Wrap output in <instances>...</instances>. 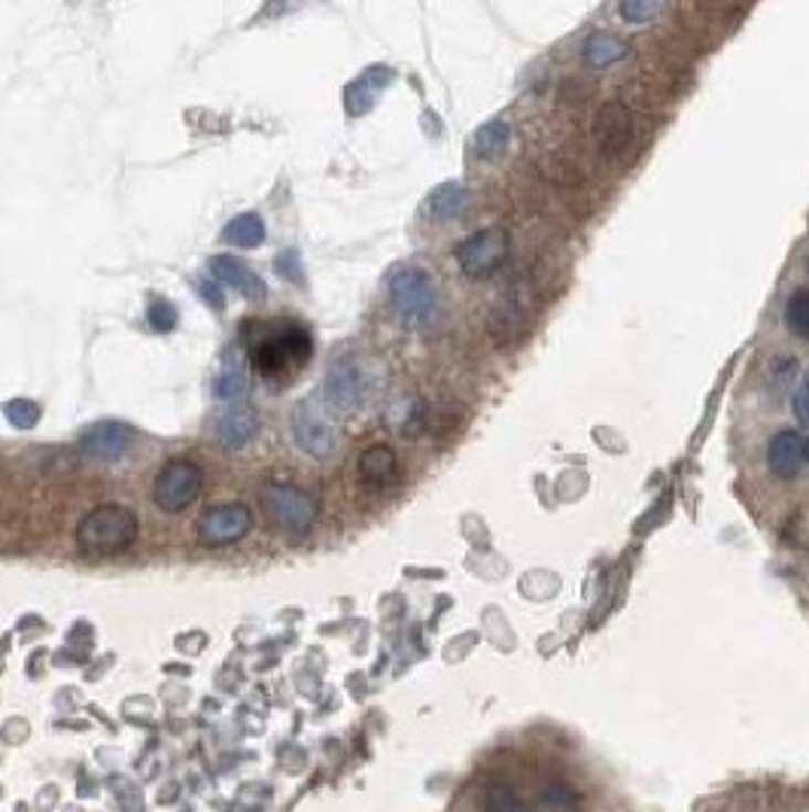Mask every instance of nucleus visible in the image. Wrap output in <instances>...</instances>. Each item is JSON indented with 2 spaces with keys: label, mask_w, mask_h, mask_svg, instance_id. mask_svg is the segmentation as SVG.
I'll list each match as a JSON object with an SVG mask.
<instances>
[{
  "label": "nucleus",
  "mask_w": 809,
  "mask_h": 812,
  "mask_svg": "<svg viewBox=\"0 0 809 812\" xmlns=\"http://www.w3.org/2000/svg\"><path fill=\"white\" fill-rule=\"evenodd\" d=\"M356 475H359V484L366 491H392L399 484V475H402L399 472V456L387 444H371L356 460Z\"/></svg>",
  "instance_id": "9b49d317"
},
{
  "label": "nucleus",
  "mask_w": 809,
  "mask_h": 812,
  "mask_svg": "<svg viewBox=\"0 0 809 812\" xmlns=\"http://www.w3.org/2000/svg\"><path fill=\"white\" fill-rule=\"evenodd\" d=\"M371 393V375L363 359L344 357L326 375L323 383V396L335 411H356Z\"/></svg>",
  "instance_id": "0eeeda50"
},
{
  "label": "nucleus",
  "mask_w": 809,
  "mask_h": 812,
  "mask_svg": "<svg viewBox=\"0 0 809 812\" xmlns=\"http://www.w3.org/2000/svg\"><path fill=\"white\" fill-rule=\"evenodd\" d=\"M387 296L396 310V317L404 326H430L439 317V286L423 268L402 265L390 274L387 281Z\"/></svg>",
  "instance_id": "f03ea898"
},
{
  "label": "nucleus",
  "mask_w": 809,
  "mask_h": 812,
  "mask_svg": "<svg viewBox=\"0 0 809 812\" xmlns=\"http://www.w3.org/2000/svg\"><path fill=\"white\" fill-rule=\"evenodd\" d=\"M463 208H466V189H463V186H456V183L439 186V189H435V192L427 198V204H423L427 217H430V220H435V222L456 220V217L463 213Z\"/></svg>",
  "instance_id": "f3484780"
},
{
  "label": "nucleus",
  "mask_w": 809,
  "mask_h": 812,
  "mask_svg": "<svg viewBox=\"0 0 809 812\" xmlns=\"http://www.w3.org/2000/svg\"><path fill=\"white\" fill-rule=\"evenodd\" d=\"M210 274H213V281L232 286V289H238L250 302H262V298L269 296V286H265V281L259 277L256 271L246 268L244 262H238L232 256L210 259Z\"/></svg>",
  "instance_id": "4468645a"
},
{
  "label": "nucleus",
  "mask_w": 809,
  "mask_h": 812,
  "mask_svg": "<svg viewBox=\"0 0 809 812\" xmlns=\"http://www.w3.org/2000/svg\"><path fill=\"white\" fill-rule=\"evenodd\" d=\"M250 529H253V512L241 503L217 505L198 520V536L204 545H213V548L241 541Z\"/></svg>",
  "instance_id": "1a4fd4ad"
},
{
  "label": "nucleus",
  "mask_w": 809,
  "mask_h": 812,
  "mask_svg": "<svg viewBox=\"0 0 809 812\" xmlns=\"http://www.w3.org/2000/svg\"><path fill=\"white\" fill-rule=\"evenodd\" d=\"M785 323L800 341H809V289L791 293L788 305H785Z\"/></svg>",
  "instance_id": "412c9836"
},
{
  "label": "nucleus",
  "mask_w": 809,
  "mask_h": 812,
  "mask_svg": "<svg viewBox=\"0 0 809 812\" xmlns=\"http://www.w3.org/2000/svg\"><path fill=\"white\" fill-rule=\"evenodd\" d=\"M627 55V43L621 38H614L609 31H597L590 34L588 43H585V59L593 71H606L612 67L614 62H621Z\"/></svg>",
  "instance_id": "a211bd4d"
},
{
  "label": "nucleus",
  "mask_w": 809,
  "mask_h": 812,
  "mask_svg": "<svg viewBox=\"0 0 809 812\" xmlns=\"http://www.w3.org/2000/svg\"><path fill=\"white\" fill-rule=\"evenodd\" d=\"M201 468L192 460H171L153 481V503L168 515H180L201 496Z\"/></svg>",
  "instance_id": "39448f33"
},
{
  "label": "nucleus",
  "mask_w": 809,
  "mask_h": 812,
  "mask_svg": "<svg viewBox=\"0 0 809 812\" xmlns=\"http://www.w3.org/2000/svg\"><path fill=\"white\" fill-rule=\"evenodd\" d=\"M147 317L149 326H153L156 333H168V329H174V323H177V308L168 305V302H153Z\"/></svg>",
  "instance_id": "a878e982"
},
{
  "label": "nucleus",
  "mask_w": 809,
  "mask_h": 812,
  "mask_svg": "<svg viewBox=\"0 0 809 812\" xmlns=\"http://www.w3.org/2000/svg\"><path fill=\"white\" fill-rule=\"evenodd\" d=\"M807 271H809V256H807Z\"/></svg>",
  "instance_id": "c756f323"
},
{
  "label": "nucleus",
  "mask_w": 809,
  "mask_h": 812,
  "mask_svg": "<svg viewBox=\"0 0 809 812\" xmlns=\"http://www.w3.org/2000/svg\"><path fill=\"white\" fill-rule=\"evenodd\" d=\"M132 430L125 423H113V420H101L95 426H88L80 439V451L92 460H123L132 451Z\"/></svg>",
  "instance_id": "f8f14e48"
},
{
  "label": "nucleus",
  "mask_w": 809,
  "mask_h": 812,
  "mask_svg": "<svg viewBox=\"0 0 809 812\" xmlns=\"http://www.w3.org/2000/svg\"><path fill=\"white\" fill-rule=\"evenodd\" d=\"M527 333V310L517 305L515 298L503 302L500 308L491 314V338L500 347L517 345Z\"/></svg>",
  "instance_id": "dca6fc26"
},
{
  "label": "nucleus",
  "mask_w": 809,
  "mask_h": 812,
  "mask_svg": "<svg viewBox=\"0 0 809 812\" xmlns=\"http://www.w3.org/2000/svg\"><path fill=\"white\" fill-rule=\"evenodd\" d=\"M524 803L515 794V788L505 785V782H493V785L484 788L481 794V810L484 812H515L521 810Z\"/></svg>",
  "instance_id": "4be33fe9"
},
{
  "label": "nucleus",
  "mask_w": 809,
  "mask_h": 812,
  "mask_svg": "<svg viewBox=\"0 0 809 812\" xmlns=\"http://www.w3.org/2000/svg\"><path fill=\"white\" fill-rule=\"evenodd\" d=\"M262 505L269 512L271 524L286 536H307L317 520V499L314 493L293 487V484H269L262 491Z\"/></svg>",
  "instance_id": "7ed1b4c3"
},
{
  "label": "nucleus",
  "mask_w": 809,
  "mask_h": 812,
  "mask_svg": "<svg viewBox=\"0 0 809 812\" xmlns=\"http://www.w3.org/2000/svg\"><path fill=\"white\" fill-rule=\"evenodd\" d=\"M454 256L466 277H475V281L493 277L512 256V234L505 232L503 225L479 229V232L469 234L466 241L456 246Z\"/></svg>",
  "instance_id": "20e7f679"
},
{
  "label": "nucleus",
  "mask_w": 809,
  "mask_h": 812,
  "mask_svg": "<svg viewBox=\"0 0 809 812\" xmlns=\"http://www.w3.org/2000/svg\"><path fill=\"white\" fill-rule=\"evenodd\" d=\"M137 515L125 505H101L76 527V548L86 557L123 555L137 539Z\"/></svg>",
  "instance_id": "f257e3e1"
},
{
  "label": "nucleus",
  "mask_w": 809,
  "mask_h": 812,
  "mask_svg": "<svg viewBox=\"0 0 809 812\" xmlns=\"http://www.w3.org/2000/svg\"><path fill=\"white\" fill-rule=\"evenodd\" d=\"M795 414L797 420L803 423V426H809V371L803 375V381H800V387H797V393H795Z\"/></svg>",
  "instance_id": "bb28decb"
},
{
  "label": "nucleus",
  "mask_w": 809,
  "mask_h": 812,
  "mask_svg": "<svg viewBox=\"0 0 809 812\" xmlns=\"http://www.w3.org/2000/svg\"><path fill=\"white\" fill-rule=\"evenodd\" d=\"M293 439L298 444V451H305L307 456H317V460L335 451V423L326 414L323 402L314 399V396H307L295 405Z\"/></svg>",
  "instance_id": "6e6552de"
},
{
  "label": "nucleus",
  "mask_w": 809,
  "mask_h": 812,
  "mask_svg": "<svg viewBox=\"0 0 809 812\" xmlns=\"http://www.w3.org/2000/svg\"><path fill=\"white\" fill-rule=\"evenodd\" d=\"M767 466L776 478H797L803 472V435L797 430L776 432L767 444Z\"/></svg>",
  "instance_id": "ddd939ff"
},
{
  "label": "nucleus",
  "mask_w": 809,
  "mask_h": 812,
  "mask_svg": "<svg viewBox=\"0 0 809 812\" xmlns=\"http://www.w3.org/2000/svg\"><path fill=\"white\" fill-rule=\"evenodd\" d=\"M7 420L13 423L15 430H31L40 423V408L28 399H15L7 405Z\"/></svg>",
  "instance_id": "5701e85b"
},
{
  "label": "nucleus",
  "mask_w": 809,
  "mask_h": 812,
  "mask_svg": "<svg viewBox=\"0 0 809 812\" xmlns=\"http://www.w3.org/2000/svg\"><path fill=\"white\" fill-rule=\"evenodd\" d=\"M803 466H809V439H803Z\"/></svg>",
  "instance_id": "cd10ccee"
},
{
  "label": "nucleus",
  "mask_w": 809,
  "mask_h": 812,
  "mask_svg": "<svg viewBox=\"0 0 809 812\" xmlns=\"http://www.w3.org/2000/svg\"><path fill=\"white\" fill-rule=\"evenodd\" d=\"M512 144V128L508 123L503 119H493L487 123L484 128H479V135H475V152H479L481 159H496V156H503L505 149Z\"/></svg>",
  "instance_id": "aec40b11"
},
{
  "label": "nucleus",
  "mask_w": 809,
  "mask_h": 812,
  "mask_svg": "<svg viewBox=\"0 0 809 812\" xmlns=\"http://www.w3.org/2000/svg\"><path fill=\"white\" fill-rule=\"evenodd\" d=\"M225 244L232 246H241V250H253L265 241V222L259 220L256 213H241V217H234L229 225H225Z\"/></svg>",
  "instance_id": "6ab92c4d"
},
{
  "label": "nucleus",
  "mask_w": 809,
  "mask_h": 812,
  "mask_svg": "<svg viewBox=\"0 0 809 812\" xmlns=\"http://www.w3.org/2000/svg\"><path fill=\"white\" fill-rule=\"evenodd\" d=\"M593 137H597V149L606 159H621L633 147V116L621 101H609L602 104L593 123Z\"/></svg>",
  "instance_id": "9d476101"
},
{
  "label": "nucleus",
  "mask_w": 809,
  "mask_h": 812,
  "mask_svg": "<svg viewBox=\"0 0 809 812\" xmlns=\"http://www.w3.org/2000/svg\"><path fill=\"white\" fill-rule=\"evenodd\" d=\"M244 375L238 369H222L220 371V378H217V383H213V396L217 399H238V396L244 393Z\"/></svg>",
  "instance_id": "393cba45"
},
{
  "label": "nucleus",
  "mask_w": 809,
  "mask_h": 812,
  "mask_svg": "<svg viewBox=\"0 0 809 812\" xmlns=\"http://www.w3.org/2000/svg\"><path fill=\"white\" fill-rule=\"evenodd\" d=\"M618 13H621V19H627V22L642 25V22L654 19V15H661L663 7L661 3H649V0H630V3H621V7H618Z\"/></svg>",
  "instance_id": "b1692460"
},
{
  "label": "nucleus",
  "mask_w": 809,
  "mask_h": 812,
  "mask_svg": "<svg viewBox=\"0 0 809 812\" xmlns=\"http://www.w3.org/2000/svg\"><path fill=\"white\" fill-rule=\"evenodd\" d=\"M515 812H529V810H527V806H521V810H515Z\"/></svg>",
  "instance_id": "c85d7f7f"
},
{
  "label": "nucleus",
  "mask_w": 809,
  "mask_h": 812,
  "mask_svg": "<svg viewBox=\"0 0 809 812\" xmlns=\"http://www.w3.org/2000/svg\"><path fill=\"white\" fill-rule=\"evenodd\" d=\"M259 432V418L256 411H250V408H232V411H225L217 423V435H220V442L229 447V451H238V447H244L256 439Z\"/></svg>",
  "instance_id": "2eb2a0df"
},
{
  "label": "nucleus",
  "mask_w": 809,
  "mask_h": 812,
  "mask_svg": "<svg viewBox=\"0 0 809 812\" xmlns=\"http://www.w3.org/2000/svg\"><path fill=\"white\" fill-rule=\"evenodd\" d=\"M314 350V341L305 329H283V333L262 338L253 347V366H256L265 378H277L286 371L305 366L307 357Z\"/></svg>",
  "instance_id": "423d86ee"
}]
</instances>
